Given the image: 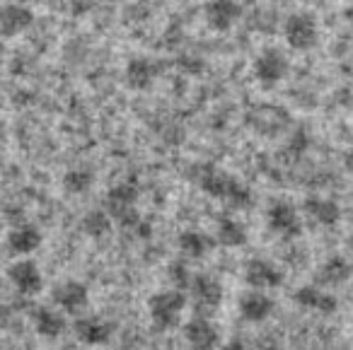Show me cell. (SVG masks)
I'll list each match as a JSON object with an SVG mask.
<instances>
[{"label": "cell", "instance_id": "cell-1", "mask_svg": "<svg viewBox=\"0 0 353 350\" xmlns=\"http://www.w3.org/2000/svg\"><path fill=\"white\" fill-rule=\"evenodd\" d=\"M199 189L203 191L206 196L211 198H218V200H225L228 205L232 208H250L252 205V191L242 184L240 179H235L232 174L228 172L218 169L216 165H201L196 169V179Z\"/></svg>", "mask_w": 353, "mask_h": 350}, {"label": "cell", "instance_id": "cell-3", "mask_svg": "<svg viewBox=\"0 0 353 350\" xmlns=\"http://www.w3.org/2000/svg\"><path fill=\"white\" fill-rule=\"evenodd\" d=\"M184 307H187V295L179 290H160L152 292L148 300V314L157 331H172L179 324Z\"/></svg>", "mask_w": 353, "mask_h": 350}, {"label": "cell", "instance_id": "cell-2", "mask_svg": "<svg viewBox=\"0 0 353 350\" xmlns=\"http://www.w3.org/2000/svg\"><path fill=\"white\" fill-rule=\"evenodd\" d=\"M138 203V186L131 181H121V184L112 186L107 191V213L114 218L123 229L136 232V227L143 223V218L136 210Z\"/></svg>", "mask_w": 353, "mask_h": 350}, {"label": "cell", "instance_id": "cell-12", "mask_svg": "<svg viewBox=\"0 0 353 350\" xmlns=\"http://www.w3.org/2000/svg\"><path fill=\"white\" fill-rule=\"evenodd\" d=\"M51 297H54V305L59 307V309L68 311V314H80L90 302L88 285L80 280L59 282V285L54 287V292H51Z\"/></svg>", "mask_w": 353, "mask_h": 350}, {"label": "cell", "instance_id": "cell-5", "mask_svg": "<svg viewBox=\"0 0 353 350\" xmlns=\"http://www.w3.org/2000/svg\"><path fill=\"white\" fill-rule=\"evenodd\" d=\"M288 59L281 49L269 46V49L259 51V56L252 63V73H254L256 83L261 88H276L279 83H283L285 75H288Z\"/></svg>", "mask_w": 353, "mask_h": 350}, {"label": "cell", "instance_id": "cell-15", "mask_svg": "<svg viewBox=\"0 0 353 350\" xmlns=\"http://www.w3.org/2000/svg\"><path fill=\"white\" fill-rule=\"evenodd\" d=\"M157 75V65L148 56H133L123 68V83L131 90H148Z\"/></svg>", "mask_w": 353, "mask_h": 350}, {"label": "cell", "instance_id": "cell-8", "mask_svg": "<svg viewBox=\"0 0 353 350\" xmlns=\"http://www.w3.org/2000/svg\"><path fill=\"white\" fill-rule=\"evenodd\" d=\"M184 338L192 350H216L221 345V331L206 316H194L184 324Z\"/></svg>", "mask_w": 353, "mask_h": 350}, {"label": "cell", "instance_id": "cell-28", "mask_svg": "<svg viewBox=\"0 0 353 350\" xmlns=\"http://www.w3.org/2000/svg\"><path fill=\"white\" fill-rule=\"evenodd\" d=\"M346 167H348V169L353 172V147H351V150L346 152Z\"/></svg>", "mask_w": 353, "mask_h": 350}, {"label": "cell", "instance_id": "cell-20", "mask_svg": "<svg viewBox=\"0 0 353 350\" xmlns=\"http://www.w3.org/2000/svg\"><path fill=\"white\" fill-rule=\"evenodd\" d=\"M32 321H34V331L41 338L54 340L65 331V321L61 316V311L51 309V307H37L34 314H32Z\"/></svg>", "mask_w": 353, "mask_h": 350}, {"label": "cell", "instance_id": "cell-11", "mask_svg": "<svg viewBox=\"0 0 353 350\" xmlns=\"http://www.w3.org/2000/svg\"><path fill=\"white\" fill-rule=\"evenodd\" d=\"M8 278H10L12 287H15L20 295H37L44 285V278H41V268L37 266L32 258H20L8 268Z\"/></svg>", "mask_w": 353, "mask_h": 350}, {"label": "cell", "instance_id": "cell-26", "mask_svg": "<svg viewBox=\"0 0 353 350\" xmlns=\"http://www.w3.org/2000/svg\"><path fill=\"white\" fill-rule=\"evenodd\" d=\"M167 278H170V282H172V290L182 292L184 287L192 285L194 273L189 271V266L184 261H172L170 266H167Z\"/></svg>", "mask_w": 353, "mask_h": 350}, {"label": "cell", "instance_id": "cell-18", "mask_svg": "<svg viewBox=\"0 0 353 350\" xmlns=\"http://www.w3.org/2000/svg\"><path fill=\"white\" fill-rule=\"evenodd\" d=\"M303 208H305V213H307V218H312L314 223L322 225V227H332V225H336L339 220H341V205L332 198L310 196Z\"/></svg>", "mask_w": 353, "mask_h": 350}, {"label": "cell", "instance_id": "cell-10", "mask_svg": "<svg viewBox=\"0 0 353 350\" xmlns=\"http://www.w3.org/2000/svg\"><path fill=\"white\" fill-rule=\"evenodd\" d=\"M242 6L235 0H211L203 8V20L211 30L216 32H228L240 22L242 17Z\"/></svg>", "mask_w": 353, "mask_h": 350}, {"label": "cell", "instance_id": "cell-29", "mask_svg": "<svg viewBox=\"0 0 353 350\" xmlns=\"http://www.w3.org/2000/svg\"><path fill=\"white\" fill-rule=\"evenodd\" d=\"M225 350H242V340H232V343L228 345Z\"/></svg>", "mask_w": 353, "mask_h": 350}, {"label": "cell", "instance_id": "cell-19", "mask_svg": "<svg viewBox=\"0 0 353 350\" xmlns=\"http://www.w3.org/2000/svg\"><path fill=\"white\" fill-rule=\"evenodd\" d=\"M41 247V232L34 225H17L15 229H10L8 234V249L17 256H27L34 254Z\"/></svg>", "mask_w": 353, "mask_h": 350}, {"label": "cell", "instance_id": "cell-27", "mask_svg": "<svg viewBox=\"0 0 353 350\" xmlns=\"http://www.w3.org/2000/svg\"><path fill=\"white\" fill-rule=\"evenodd\" d=\"M310 145H312V138H310L307 128H295L293 133H290L288 138V152L295 157L305 155V152L310 150Z\"/></svg>", "mask_w": 353, "mask_h": 350}, {"label": "cell", "instance_id": "cell-21", "mask_svg": "<svg viewBox=\"0 0 353 350\" xmlns=\"http://www.w3.org/2000/svg\"><path fill=\"white\" fill-rule=\"evenodd\" d=\"M353 273V266L346 261L343 256H339V254H334V256H329L327 261L319 266V282L322 285H329V287H336V285H343V282L351 278Z\"/></svg>", "mask_w": 353, "mask_h": 350}, {"label": "cell", "instance_id": "cell-7", "mask_svg": "<svg viewBox=\"0 0 353 350\" xmlns=\"http://www.w3.org/2000/svg\"><path fill=\"white\" fill-rule=\"evenodd\" d=\"M245 282L252 290H274L283 285V271L266 258H250L245 263Z\"/></svg>", "mask_w": 353, "mask_h": 350}, {"label": "cell", "instance_id": "cell-25", "mask_svg": "<svg viewBox=\"0 0 353 350\" xmlns=\"http://www.w3.org/2000/svg\"><path fill=\"white\" fill-rule=\"evenodd\" d=\"M94 184V174L85 167H75V169H68L63 174V189L73 196H80L85 191H90Z\"/></svg>", "mask_w": 353, "mask_h": 350}, {"label": "cell", "instance_id": "cell-17", "mask_svg": "<svg viewBox=\"0 0 353 350\" xmlns=\"http://www.w3.org/2000/svg\"><path fill=\"white\" fill-rule=\"evenodd\" d=\"M293 297H295V302L303 307V309H314V311H319V314H324V316L334 314V311H336V307H339L336 297L329 295V292H324V290H319V287H314V285L298 287Z\"/></svg>", "mask_w": 353, "mask_h": 350}, {"label": "cell", "instance_id": "cell-6", "mask_svg": "<svg viewBox=\"0 0 353 350\" xmlns=\"http://www.w3.org/2000/svg\"><path fill=\"white\" fill-rule=\"evenodd\" d=\"M266 225L271 232L283 239H298L303 232V220L298 218V210L288 200H274L266 210Z\"/></svg>", "mask_w": 353, "mask_h": 350}, {"label": "cell", "instance_id": "cell-14", "mask_svg": "<svg viewBox=\"0 0 353 350\" xmlns=\"http://www.w3.org/2000/svg\"><path fill=\"white\" fill-rule=\"evenodd\" d=\"M75 338L85 345H104L112 340V324L102 316H80L78 321L73 324Z\"/></svg>", "mask_w": 353, "mask_h": 350}, {"label": "cell", "instance_id": "cell-24", "mask_svg": "<svg viewBox=\"0 0 353 350\" xmlns=\"http://www.w3.org/2000/svg\"><path fill=\"white\" fill-rule=\"evenodd\" d=\"M80 232L88 234L90 239H99V237H107L112 232V218H109L107 210H90L85 213V218L80 220Z\"/></svg>", "mask_w": 353, "mask_h": 350}, {"label": "cell", "instance_id": "cell-30", "mask_svg": "<svg viewBox=\"0 0 353 350\" xmlns=\"http://www.w3.org/2000/svg\"><path fill=\"white\" fill-rule=\"evenodd\" d=\"M6 56V44H3V39H0V59Z\"/></svg>", "mask_w": 353, "mask_h": 350}, {"label": "cell", "instance_id": "cell-23", "mask_svg": "<svg viewBox=\"0 0 353 350\" xmlns=\"http://www.w3.org/2000/svg\"><path fill=\"white\" fill-rule=\"evenodd\" d=\"M176 247H179V254L187 258H203L211 249V239L206 237L199 229H184L179 237H176Z\"/></svg>", "mask_w": 353, "mask_h": 350}, {"label": "cell", "instance_id": "cell-9", "mask_svg": "<svg viewBox=\"0 0 353 350\" xmlns=\"http://www.w3.org/2000/svg\"><path fill=\"white\" fill-rule=\"evenodd\" d=\"M34 25V12L32 8L20 6V3H8L0 6V39H12V37L25 34Z\"/></svg>", "mask_w": 353, "mask_h": 350}, {"label": "cell", "instance_id": "cell-4", "mask_svg": "<svg viewBox=\"0 0 353 350\" xmlns=\"http://www.w3.org/2000/svg\"><path fill=\"white\" fill-rule=\"evenodd\" d=\"M283 37H285V41H288L290 49H295V51L312 49V46H317V39H319L317 17L307 10L293 12V15L285 17Z\"/></svg>", "mask_w": 353, "mask_h": 350}, {"label": "cell", "instance_id": "cell-16", "mask_svg": "<svg viewBox=\"0 0 353 350\" xmlns=\"http://www.w3.org/2000/svg\"><path fill=\"white\" fill-rule=\"evenodd\" d=\"M274 309H276L274 300H271L269 295H264V292L250 290L240 297V314H242V319L250 321V324H261V321H266L274 314Z\"/></svg>", "mask_w": 353, "mask_h": 350}, {"label": "cell", "instance_id": "cell-22", "mask_svg": "<svg viewBox=\"0 0 353 350\" xmlns=\"http://www.w3.org/2000/svg\"><path fill=\"white\" fill-rule=\"evenodd\" d=\"M218 242L228 249H240L247 244L250 234H247V227L242 220L237 218H221L218 220V232H216Z\"/></svg>", "mask_w": 353, "mask_h": 350}, {"label": "cell", "instance_id": "cell-13", "mask_svg": "<svg viewBox=\"0 0 353 350\" xmlns=\"http://www.w3.org/2000/svg\"><path fill=\"white\" fill-rule=\"evenodd\" d=\"M194 295V302H196L201 309H216L223 302V285L216 276L211 273H196L192 278V285H189Z\"/></svg>", "mask_w": 353, "mask_h": 350}]
</instances>
